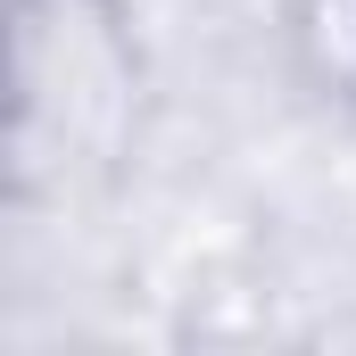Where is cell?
Wrapping results in <instances>:
<instances>
[{
  "mask_svg": "<svg viewBox=\"0 0 356 356\" xmlns=\"http://www.w3.org/2000/svg\"><path fill=\"white\" fill-rule=\"evenodd\" d=\"M141 124V33L124 0H17V158L116 166Z\"/></svg>",
  "mask_w": 356,
  "mask_h": 356,
  "instance_id": "1",
  "label": "cell"
},
{
  "mask_svg": "<svg viewBox=\"0 0 356 356\" xmlns=\"http://www.w3.org/2000/svg\"><path fill=\"white\" fill-rule=\"evenodd\" d=\"M282 33L307 91L356 108V0H282Z\"/></svg>",
  "mask_w": 356,
  "mask_h": 356,
  "instance_id": "2",
  "label": "cell"
}]
</instances>
